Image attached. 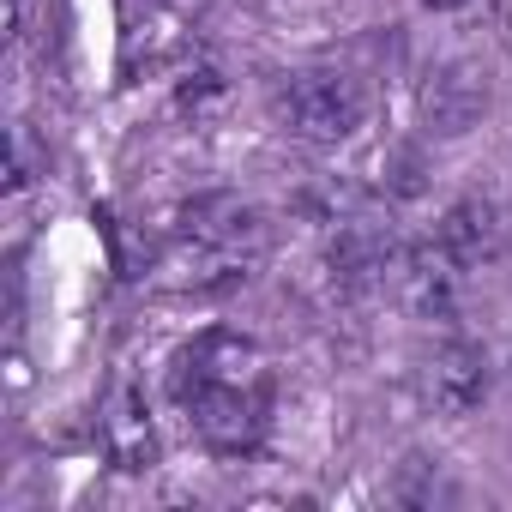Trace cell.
<instances>
[{
  "mask_svg": "<svg viewBox=\"0 0 512 512\" xmlns=\"http://www.w3.org/2000/svg\"><path fill=\"white\" fill-rule=\"evenodd\" d=\"M253 253H260V211L229 199V193H211V199H193L181 211L169 272H187L181 284H193V290H217V284L247 278Z\"/></svg>",
  "mask_w": 512,
  "mask_h": 512,
  "instance_id": "1",
  "label": "cell"
},
{
  "mask_svg": "<svg viewBox=\"0 0 512 512\" xmlns=\"http://www.w3.org/2000/svg\"><path fill=\"white\" fill-rule=\"evenodd\" d=\"M272 109H278L284 133L302 145H344L368 121V91L344 67H302V73L278 79Z\"/></svg>",
  "mask_w": 512,
  "mask_h": 512,
  "instance_id": "2",
  "label": "cell"
},
{
  "mask_svg": "<svg viewBox=\"0 0 512 512\" xmlns=\"http://www.w3.org/2000/svg\"><path fill=\"white\" fill-rule=\"evenodd\" d=\"M187 410V428L223 452V458H241L266 440V422H272V386L266 374H241V380H211V386H193L175 398Z\"/></svg>",
  "mask_w": 512,
  "mask_h": 512,
  "instance_id": "3",
  "label": "cell"
},
{
  "mask_svg": "<svg viewBox=\"0 0 512 512\" xmlns=\"http://www.w3.org/2000/svg\"><path fill=\"white\" fill-rule=\"evenodd\" d=\"M97 446H103V458H109L115 470H127V476H145V470L157 464V422H151L145 392H139L133 380H115V386H109V398H103V410H97Z\"/></svg>",
  "mask_w": 512,
  "mask_h": 512,
  "instance_id": "4",
  "label": "cell"
},
{
  "mask_svg": "<svg viewBox=\"0 0 512 512\" xmlns=\"http://www.w3.org/2000/svg\"><path fill=\"white\" fill-rule=\"evenodd\" d=\"M241 374H266L260 344L229 332V326H211V332H199L193 344L175 350V362H169V398H181L193 386H211V380H241Z\"/></svg>",
  "mask_w": 512,
  "mask_h": 512,
  "instance_id": "5",
  "label": "cell"
},
{
  "mask_svg": "<svg viewBox=\"0 0 512 512\" xmlns=\"http://www.w3.org/2000/svg\"><path fill=\"white\" fill-rule=\"evenodd\" d=\"M392 278H398L404 302H410L422 320H452V314H458V278H464V266L452 260L440 241L404 247L398 266H392Z\"/></svg>",
  "mask_w": 512,
  "mask_h": 512,
  "instance_id": "6",
  "label": "cell"
},
{
  "mask_svg": "<svg viewBox=\"0 0 512 512\" xmlns=\"http://www.w3.org/2000/svg\"><path fill=\"white\" fill-rule=\"evenodd\" d=\"M488 109V73L476 61H446L422 85V121L428 133H470Z\"/></svg>",
  "mask_w": 512,
  "mask_h": 512,
  "instance_id": "7",
  "label": "cell"
},
{
  "mask_svg": "<svg viewBox=\"0 0 512 512\" xmlns=\"http://www.w3.org/2000/svg\"><path fill=\"white\" fill-rule=\"evenodd\" d=\"M434 241L452 253L464 272H482V266H494L500 253H506V217H500V205H494V199L470 193V199H458V205L440 217Z\"/></svg>",
  "mask_w": 512,
  "mask_h": 512,
  "instance_id": "8",
  "label": "cell"
},
{
  "mask_svg": "<svg viewBox=\"0 0 512 512\" xmlns=\"http://www.w3.org/2000/svg\"><path fill=\"white\" fill-rule=\"evenodd\" d=\"M428 398L440 416H470L488 398V356L470 338H446L428 362Z\"/></svg>",
  "mask_w": 512,
  "mask_h": 512,
  "instance_id": "9",
  "label": "cell"
},
{
  "mask_svg": "<svg viewBox=\"0 0 512 512\" xmlns=\"http://www.w3.org/2000/svg\"><path fill=\"white\" fill-rule=\"evenodd\" d=\"M434 13H464V7H476V0H428Z\"/></svg>",
  "mask_w": 512,
  "mask_h": 512,
  "instance_id": "10",
  "label": "cell"
}]
</instances>
